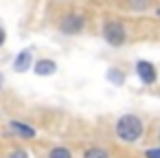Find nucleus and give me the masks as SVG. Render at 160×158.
<instances>
[{
	"mask_svg": "<svg viewBox=\"0 0 160 158\" xmlns=\"http://www.w3.org/2000/svg\"><path fill=\"white\" fill-rule=\"evenodd\" d=\"M81 158H112V154L105 149V147H99V145H92V147H86Z\"/></svg>",
	"mask_w": 160,
	"mask_h": 158,
	"instance_id": "nucleus-8",
	"label": "nucleus"
},
{
	"mask_svg": "<svg viewBox=\"0 0 160 158\" xmlns=\"http://www.w3.org/2000/svg\"><path fill=\"white\" fill-rule=\"evenodd\" d=\"M134 70H136V77H138L145 86H151V84H156V79H158V70H156V66H153L149 59H138L136 66H134Z\"/></svg>",
	"mask_w": 160,
	"mask_h": 158,
	"instance_id": "nucleus-4",
	"label": "nucleus"
},
{
	"mask_svg": "<svg viewBox=\"0 0 160 158\" xmlns=\"http://www.w3.org/2000/svg\"><path fill=\"white\" fill-rule=\"evenodd\" d=\"M46 158H72V151L68 147H64V145H55V147L48 149Z\"/></svg>",
	"mask_w": 160,
	"mask_h": 158,
	"instance_id": "nucleus-10",
	"label": "nucleus"
},
{
	"mask_svg": "<svg viewBox=\"0 0 160 158\" xmlns=\"http://www.w3.org/2000/svg\"><path fill=\"white\" fill-rule=\"evenodd\" d=\"M156 16H158V18H160V5H158V7H156Z\"/></svg>",
	"mask_w": 160,
	"mask_h": 158,
	"instance_id": "nucleus-16",
	"label": "nucleus"
},
{
	"mask_svg": "<svg viewBox=\"0 0 160 158\" xmlns=\"http://www.w3.org/2000/svg\"><path fill=\"white\" fill-rule=\"evenodd\" d=\"M114 134H116V138L121 143L134 145V143H138L145 136V123L136 114H129V112L127 114H121L116 119V123H114Z\"/></svg>",
	"mask_w": 160,
	"mask_h": 158,
	"instance_id": "nucleus-1",
	"label": "nucleus"
},
{
	"mask_svg": "<svg viewBox=\"0 0 160 158\" xmlns=\"http://www.w3.org/2000/svg\"><path fill=\"white\" fill-rule=\"evenodd\" d=\"M142 156H145V158H160V145L145 149V154H142Z\"/></svg>",
	"mask_w": 160,
	"mask_h": 158,
	"instance_id": "nucleus-13",
	"label": "nucleus"
},
{
	"mask_svg": "<svg viewBox=\"0 0 160 158\" xmlns=\"http://www.w3.org/2000/svg\"><path fill=\"white\" fill-rule=\"evenodd\" d=\"M9 132H11L13 136H18V138H27V140L38 136V130H35L31 123L20 121V119H11V121H9Z\"/></svg>",
	"mask_w": 160,
	"mask_h": 158,
	"instance_id": "nucleus-5",
	"label": "nucleus"
},
{
	"mask_svg": "<svg viewBox=\"0 0 160 158\" xmlns=\"http://www.w3.org/2000/svg\"><path fill=\"white\" fill-rule=\"evenodd\" d=\"M101 35L105 40V44L112 46V48H121V46L127 44V29L118 20H108L101 29Z\"/></svg>",
	"mask_w": 160,
	"mask_h": 158,
	"instance_id": "nucleus-2",
	"label": "nucleus"
},
{
	"mask_svg": "<svg viewBox=\"0 0 160 158\" xmlns=\"http://www.w3.org/2000/svg\"><path fill=\"white\" fill-rule=\"evenodd\" d=\"M7 158H29V151L24 147H16V149H11L7 154Z\"/></svg>",
	"mask_w": 160,
	"mask_h": 158,
	"instance_id": "nucleus-12",
	"label": "nucleus"
},
{
	"mask_svg": "<svg viewBox=\"0 0 160 158\" xmlns=\"http://www.w3.org/2000/svg\"><path fill=\"white\" fill-rule=\"evenodd\" d=\"M108 81L110 84H114V86H123L125 84V73L121 70V68H116V66H112V68H108Z\"/></svg>",
	"mask_w": 160,
	"mask_h": 158,
	"instance_id": "nucleus-9",
	"label": "nucleus"
},
{
	"mask_svg": "<svg viewBox=\"0 0 160 158\" xmlns=\"http://www.w3.org/2000/svg\"><path fill=\"white\" fill-rule=\"evenodd\" d=\"M31 68H33V48H22L13 59V70L16 73H27Z\"/></svg>",
	"mask_w": 160,
	"mask_h": 158,
	"instance_id": "nucleus-6",
	"label": "nucleus"
},
{
	"mask_svg": "<svg viewBox=\"0 0 160 158\" xmlns=\"http://www.w3.org/2000/svg\"><path fill=\"white\" fill-rule=\"evenodd\" d=\"M57 29H59V33L66 35V38L79 35V33L86 29V16L79 13V11H72V13H68V16L62 18V22L57 24Z\"/></svg>",
	"mask_w": 160,
	"mask_h": 158,
	"instance_id": "nucleus-3",
	"label": "nucleus"
},
{
	"mask_svg": "<svg viewBox=\"0 0 160 158\" xmlns=\"http://www.w3.org/2000/svg\"><path fill=\"white\" fill-rule=\"evenodd\" d=\"M127 5H129L134 11H145V9H149L151 0H127Z\"/></svg>",
	"mask_w": 160,
	"mask_h": 158,
	"instance_id": "nucleus-11",
	"label": "nucleus"
},
{
	"mask_svg": "<svg viewBox=\"0 0 160 158\" xmlns=\"http://www.w3.org/2000/svg\"><path fill=\"white\" fill-rule=\"evenodd\" d=\"M33 73L38 77H51V75L57 73V62L51 59V57H42V59H38L33 64Z\"/></svg>",
	"mask_w": 160,
	"mask_h": 158,
	"instance_id": "nucleus-7",
	"label": "nucleus"
},
{
	"mask_svg": "<svg viewBox=\"0 0 160 158\" xmlns=\"http://www.w3.org/2000/svg\"><path fill=\"white\" fill-rule=\"evenodd\" d=\"M158 138H160V132H158Z\"/></svg>",
	"mask_w": 160,
	"mask_h": 158,
	"instance_id": "nucleus-17",
	"label": "nucleus"
},
{
	"mask_svg": "<svg viewBox=\"0 0 160 158\" xmlns=\"http://www.w3.org/2000/svg\"><path fill=\"white\" fill-rule=\"evenodd\" d=\"M2 86H5V75L0 73V90H2Z\"/></svg>",
	"mask_w": 160,
	"mask_h": 158,
	"instance_id": "nucleus-15",
	"label": "nucleus"
},
{
	"mask_svg": "<svg viewBox=\"0 0 160 158\" xmlns=\"http://www.w3.org/2000/svg\"><path fill=\"white\" fill-rule=\"evenodd\" d=\"M5 42H7V31H5V27L0 24V48L5 46Z\"/></svg>",
	"mask_w": 160,
	"mask_h": 158,
	"instance_id": "nucleus-14",
	"label": "nucleus"
}]
</instances>
